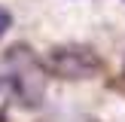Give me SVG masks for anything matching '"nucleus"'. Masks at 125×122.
I'll use <instances>...</instances> for the list:
<instances>
[{
	"mask_svg": "<svg viewBox=\"0 0 125 122\" xmlns=\"http://www.w3.org/2000/svg\"><path fill=\"white\" fill-rule=\"evenodd\" d=\"M46 70L52 73V76H58V79L79 82V79H92L98 70H101V58H98V52H92L89 46L64 43V46L49 49Z\"/></svg>",
	"mask_w": 125,
	"mask_h": 122,
	"instance_id": "nucleus-1",
	"label": "nucleus"
},
{
	"mask_svg": "<svg viewBox=\"0 0 125 122\" xmlns=\"http://www.w3.org/2000/svg\"><path fill=\"white\" fill-rule=\"evenodd\" d=\"M9 28H12V12L6 9V6H0V37H3Z\"/></svg>",
	"mask_w": 125,
	"mask_h": 122,
	"instance_id": "nucleus-2",
	"label": "nucleus"
}]
</instances>
